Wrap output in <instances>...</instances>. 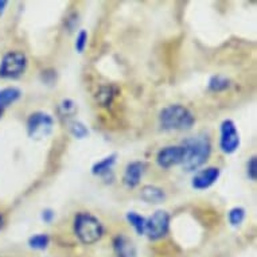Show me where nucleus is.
<instances>
[{
	"mask_svg": "<svg viewBox=\"0 0 257 257\" xmlns=\"http://www.w3.org/2000/svg\"><path fill=\"white\" fill-rule=\"evenodd\" d=\"M185 156H183V162H182V167L186 171H195L198 170L201 166L206 163L209 156L211 154V143L210 139L207 135L199 134L193 138H187V139L182 143Z\"/></svg>",
	"mask_w": 257,
	"mask_h": 257,
	"instance_id": "1",
	"label": "nucleus"
},
{
	"mask_svg": "<svg viewBox=\"0 0 257 257\" xmlns=\"http://www.w3.org/2000/svg\"><path fill=\"white\" fill-rule=\"evenodd\" d=\"M159 122L166 131H187L194 125L195 117L189 108L181 104H174L162 109Z\"/></svg>",
	"mask_w": 257,
	"mask_h": 257,
	"instance_id": "2",
	"label": "nucleus"
},
{
	"mask_svg": "<svg viewBox=\"0 0 257 257\" xmlns=\"http://www.w3.org/2000/svg\"><path fill=\"white\" fill-rule=\"evenodd\" d=\"M74 233L82 244L97 242L104 234L101 221L90 213H80L74 218Z\"/></svg>",
	"mask_w": 257,
	"mask_h": 257,
	"instance_id": "3",
	"label": "nucleus"
},
{
	"mask_svg": "<svg viewBox=\"0 0 257 257\" xmlns=\"http://www.w3.org/2000/svg\"><path fill=\"white\" fill-rule=\"evenodd\" d=\"M27 57L22 51H9L0 62V77L18 78L26 72Z\"/></svg>",
	"mask_w": 257,
	"mask_h": 257,
	"instance_id": "4",
	"label": "nucleus"
},
{
	"mask_svg": "<svg viewBox=\"0 0 257 257\" xmlns=\"http://www.w3.org/2000/svg\"><path fill=\"white\" fill-rule=\"evenodd\" d=\"M219 147L223 154H234L240 147V134L237 130L236 124L230 118H226L221 122L219 128Z\"/></svg>",
	"mask_w": 257,
	"mask_h": 257,
	"instance_id": "5",
	"label": "nucleus"
},
{
	"mask_svg": "<svg viewBox=\"0 0 257 257\" xmlns=\"http://www.w3.org/2000/svg\"><path fill=\"white\" fill-rule=\"evenodd\" d=\"M53 125H54V118L50 114L45 112H35L30 114L27 120V132L33 139H42L50 134Z\"/></svg>",
	"mask_w": 257,
	"mask_h": 257,
	"instance_id": "6",
	"label": "nucleus"
},
{
	"mask_svg": "<svg viewBox=\"0 0 257 257\" xmlns=\"http://www.w3.org/2000/svg\"><path fill=\"white\" fill-rule=\"evenodd\" d=\"M170 214L166 210H156L154 214L146 221V230L150 240H159L169 233Z\"/></svg>",
	"mask_w": 257,
	"mask_h": 257,
	"instance_id": "7",
	"label": "nucleus"
},
{
	"mask_svg": "<svg viewBox=\"0 0 257 257\" xmlns=\"http://www.w3.org/2000/svg\"><path fill=\"white\" fill-rule=\"evenodd\" d=\"M185 151L182 146H170L160 150L156 156V162L162 169H170L174 166L182 165Z\"/></svg>",
	"mask_w": 257,
	"mask_h": 257,
	"instance_id": "8",
	"label": "nucleus"
},
{
	"mask_svg": "<svg viewBox=\"0 0 257 257\" xmlns=\"http://www.w3.org/2000/svg\"><path fill=\"white\" fill-rule=\"evenodd\" d=\"M219 175H221V170L218 167H206V169L199 170L198 173L195 174L191 181V186L195 190H206L214 185L215 182L218 181Z\"/></svg>",
	"mask_w": 257,
	"mask_h": 257,
	"instance_id": "9",
	"label": "nucleus"
},
{
	"mask_svg": "<svg viewBox=\"0 0 257 257\" xmlns=\"http://www.w3.org/2000/svg\"><path fill=\"white\" fill-rule=\"evenodd\" d=\"M146 165L143 162H131L130 165L125 167L124 175H122V182L128 189H134L139 185L143 177Z\"/></svg>",
	"mask_w": 257,
	"mask_h": 257,
	"instance_id": "10",
	"label": "nucleus"
},
{
	"mask_svg": "<svg viewBox=\"0 0 257 257\" xmlns=\"http://www.w3.org/2000/svg\"><path fill=\"white\" fill-rule=\"evenodd\" d=\"M113 249L117 257H135L136 246L134 245L132 240L124 234H118L114 237Z\"/></svg>",
	"mask_w": 257,
	"mask_h": 257,
	"instance_id": "11",
	"label": "nucleus"
},
{
	"mask_svg": "<svg viewBox=\"0 0 257 257\" xmlns=\"http://www.w3.org/2000/svg\"><path fill=\"white\" fill-rule=\"evenodd\" d=\"M140 198L147 203H162L166 199V194L158 186L146 185L140 190Z\"/></svg>",
	"mask_w": 257,
	"mask_h": 257,
	"instance_id": "12",
	"label": "nucleus"
},
{
	"mask_svg": "<svg viewBox=\"0 0 257 257\" xmlns=\"http://www.w3.org/2000/svg\"><path fill=\"white\" fill-rule=\"evenodd\" d=\"M22 96V92L15 86H10L0 90V108L5 109L6 106L11 105L15 101H18Z\"/></svg>",
	"mask_w": 257,
	"mask_h": 257,
	"instance_id": "13",
	"label": "nucleus"
},
{
	"mask_svg": "<svg viewBox=\"0 0 257 257\" xmlns=\"http://www.w3.org/2000/svg\"><path fill=\"white\" fill-rule=\"evenodd\" d=\"M116 158H117V155L112 154V155L106 156V158L101 159L97 163H94L92 167L93 175H100L101 177V175H105V174L109 173L112 167L114 166V163H116Z\"/></svg>",
	"mask_w": 257,
	"mask_h": 257,
	"instance_id": "14",
	"label": "nucleus"
},
{
	"mask_svg": "<svg viewBox=\"0 0 257 257\" xmlns=\"http://www.w3.org/2000/svg\"><path fill=\"white\" fill-rule=\"evenodd\" d=\"M126 219L128 222L131 223V226L135 229V232L139 236H143L144 230H146V221L147 218H144L143 215L138 214L136 211H128L126 213Z\"/></svg>",
	"mask_w": 257,
	"mask_h": 257,
	"instance_id": "15",
	"label": "nucleus"
},
{
	"mask_svg": "<svg viewBox=\"0 0 257 257\" xmlns=\"http://www.w3.org/2000/svg\"><path fill=\"white\" fill-rule=\"evenodd\" d=\"M50 242V238L45 233H39V234H35V236L30 237L29 238V245L30 248L37 249V250H43V249L47 248V245Z\"/></svg>",
	"mask_w": 257,
	"mask_h": 257,
	"instance_id": "16",
	"label": "nucleus"
},
{
	"mask_svg": "<svg viewBox=\"0 0 257 257\" xmlns=\"http://www.w3.org/2000/svg\"><path fill=\"white\" fill-rule=\"evenodd\" d=\"M230 86V81L223 76H213L209 81V89L213 92H222Z\"/></svg>",
	"mask_w": 257,
	"mask_h": 257,
	"instance_id": "17",
	"label": "nucleus"
},
{
	"mask_svg": "<svg viewBox=\"0 0 257 257\" xmlns=\"http://www.w3.org/2000/svg\"><path fill=\"white\" fill-rule=\"evenodd\" d=\"M228 218H229V223H230L232 226H238V225H241L242 221H244L245 210L240 206L233 207V209L229 210Z\"/></svg>",
	"mask_w": 257,
	"mask_h": 257,
	"instance_id": "18",
	"label": "nucleus"
},
{
	"mask_svg": "<svg viewBox=\"0 0 257 257\" xmlns=\"http://www.w3.org/2000/svg\"><path fill=\"white\" fill-rule=\"evenodd\" d=\"M59 113L62 114L63 117H72L77 113V105L76 102L72 101V100H63L61 104H59Z\"/></svg>",
	"mask_w": 257,
	"mask_h": 257,
	"instance_id": "19",
	"label": "nucleus"
},
{
	"mask_svg": "<svg viewBox=\"0 0 257 257\" xmlns=\"http://www.w3.org/2000/svg\"><path fill=\"white\" fill-rule=\"evenodd\" d=\"M70 132H72V135L74 138H77V139H84L89 134L88 128L85 126L84 122L77 121V120L70 122Z\"/></svg>",
	"mask_w": 257,
	"mask_h": 257,
	"instance_id": "20",
	"label": "nucleus"
},
{
	"mask_svg": "<svg viewBox=\"0 0 257 257\" xmlns=\"http://www.w3.org/2000/svg\"><path fill=\"white\" fill-rule=\"evenodd\" d=\"M86 45H88V33H86V30H81L76 39L77 53H80V54L81 53H84Z\"/></svg>",
	"mask_w": 257,
	"mask_h": 257,
	"instance_id": "21",
	"label": "nucleus"
},
{
	"mask_svg": "<svg viewBox=\"0 0 257 257\" xmlns=\"http://www.w3.org/2000/svg\"><path fill=\"white\" fill-rule=\"evenodd\" d=\"M246 174L250 181H256L257 179V158L252 156L246 163Z\"/></svg>",
	"mask_w": 257,
	"mask_h": 257,
	"instance_id": "22",
	"label": "nucleus"
},
{
	"mask_svg": "<svg viewBox=\"0 0 257 257\" xmlns=\"http://www.w3.org/2000/svg\"><path fill=\"white\" fill-rule=\"evenodd\" d=\"M112 98H113V92H112V89L110 88H101L100 90V94H98V100L101 102L102 105H108L112 101Z\"/></svg>",
	"mask_w": 257,
	"mask_h": 257,
	"instance_id": "23",
	"label": "nucleus"
},
{
	"mask_svg": "<svg viewBox=\"0 0 257 257\" xmlns=\"http://www.w3.org/2000/svg\"><path fill=\"white\" fill-rule=\"evenodd\" d=\"M54 218V211L51 209H46V210L42 211V219L45 222H51Z\"/></svg>",
	"mask_w": 257,
	"mask_h": 257,
	"instance_id": "24",
	"label": "nucleus"
},
{
	"mask_svg": "<svg viewBox=\"0 0 257 257\" xmlns=\"http://www.w3.org/2000/svg\"><path fill=\"white\" fill-rule=\"evenodd\" d=\"M6 6H7V2H6V0H0V15L5 11Z\"/></svg>",
	"mask_w": 257,
	"mask_h": 257,
	"instance_id": "25",
	"label": "nucleus"
},
{
	"mask_svg": "<svg viewBox=\"0 0 257 257\" xmlns=\"http://www.w3.org/2000/svg\"><path fill=\"white\" fill-rule=\"evenodd\" d=\"M3 223H5V218L0 215V229H2V226H3Z\"/></svg>",
	"mask_w": 257,
	"mask_h": 257,
	"instance_id": "26",
	"label": "nucleus"
},
{
	"mask_svg": "<svg viewBox=\"0 0 257 257\" xmlns=\"http://www.w3.org/2000/svg\"><path fill=\"white\" fill-rule=\"evenodd\" d=\"M3 110H5L3 108H0V117H2V114H3Z\"/></svg>",
	"mask_w": 257,
	"mask_h": 257,
	"instance_id": "27",
	"label": "nucleus"
}]
</instances>
